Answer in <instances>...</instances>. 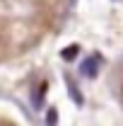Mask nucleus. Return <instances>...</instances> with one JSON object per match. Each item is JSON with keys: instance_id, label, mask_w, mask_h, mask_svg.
<instances>
[{"instance_id": "nucleus-1", "label": "nucleus", "mask_w": 123, "mask_h": 126, "mask_svg": "<svg viewBox=\"0 0 123 126\" xmlns=\"http://www.w3.org/2000/svg\"><path fill=\"white\" fill-rule=\"evenodd\" d=\"M99 65H101V56H92L80 65V73L87 75V78H97L99 75Z\"/></svg>"}, {"instance_id": "nucleus-2", "label": "nucleus", "mask_w": 123, "mask_h": 126, "mask_svg": "<svg viewBox=\"0 0 123 126\" xmlns=\"http://www.w3.org/2000/svg\"><path fill=\"white\" fill-rule=\"evenodd\" d=\"M77 53H80V46H77V44H75V46H65V48L61 51V56L65 58V61H73Z\"/></svg>"}, {"instance_id": "nucleus-3", "label": "nucleus", "mask_w": 123, "mask_h": 126, "mask_svg": "<svg viewBox=\"0 0 123 126\" xmlns=\"http://www.w3.org/2000/svg\"><path fill=\"white\" fill-rule=\"evenodd\" d=\"M44 92H46V85H41V87H39V92H36V97H34V99H31V102H34V107H36V109H39V107H41V104H44Z\"/></svg>"}, {"instance_id": "nucleus-4", "label": "nucleus", "mask_w": 123, "mask_h": 126, "mask_svg": "<svg viewBox=\"0 0 123 126\" xmlns=\"http://www.w3.org/2000/svg\"><path fill=\"white\" fill-rule=\"evenodd\" d=\"M68 90H70V94L75 97V102H77V104H82V94H80V90H77L75 85H73V80H68Z\"/></svg>"}, {"instance_id": "nucleus-5", "label": "nucleus", "mask_w": 123, "mask_h": 126, "mask_svg": "<svg viewBox=\"0 0 123 126\" xmlns=\"http://www.w3.org/2000/svg\"><path fill=\"white\" fill-rule=\"evenodd\" d=\"M58 124V111L56 109H48V114H46V126H56Z\"/></svg>"}]
</instances>
